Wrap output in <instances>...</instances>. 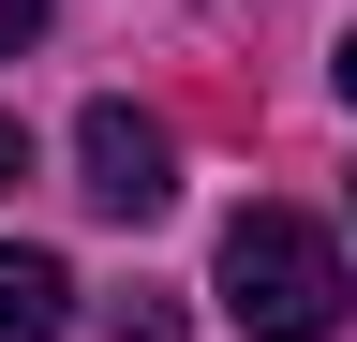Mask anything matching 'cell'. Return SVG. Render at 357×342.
Instances as JSON below:
<instances>
[{"instance_id": "277c9868", "label": "cell", "mask_w": 357, "mask_h": 342, "mask_svg": "<svg viewBox=\"0 0 357 342\" xmlns=\"http://www.w3.org/2000/svg\"><path fill=\"white\" fill-rule=\"evenodd\" d=\"M30 179V134H15V104H0V194H15Z\"/></svg>"}, {"instance_id": "6da1fadb", "label": "cell", "mask_w": 357, "mask_h": 342, "mask_svg": "<svg viewBox=\"0 0 357 342\" xmlns=\"http://www.w3.org/2000/svg\"><path fill=\"white\" fill-rule=\"evenodd\" d=\"M342 238L312 224V208H238L223 224V313H238L253 342H328L342 327Z\"/></svg>"}, {"instance_id": "5b68a950", "label": "cell", "mask_w": 357, "mask_h": 342, "mask_svg": "<svg viewBox=\"0 0 357 342\" xmlns=\"http://www.w3.org/2000/svg\"><path fill=\"white\" fill-rule=\"evenodd\" d=\"M30 30H45V0H0V60H15V45H30Z\"/></svg>"}, {"instance_id": "3957f363", "label": "cell", "mask_w": 357, "mask_h": 342, "mask_svg": "<svg viewBox=\"0 0 357 342\" xmlns=\"http://www.w3.org/2000/svg\"><path fill=\"white\" fill-rule=\"evenodd\" d=\"M60 313H75V268H60V253H0V342H60Z\"/></svg>"}, {"instance_id": "8992f818", "label": "cell", "mask_w": 357, "mask_h": 342, "mask_svg": "<svg viewBox=\"0 0 357 342\" xmlns=\"http://www.w3.org/2000/svg\"><path fill=\"white\" fill-rule=\"evenodd\" d=\"M342 104H357V30H342Z\"/></svg>"}, {"instance_id": "7a4b0ae2", "label": "cell", "mask_w": 357, "mask_h": 342, "mask_svg": "<svg viewBox=\"0 0 357 342\" xmlns=\"http://www.w3.org/2000/svg\"><path fill=\"white\" fill-rule=\"evenodd\" d=\"M75 194L105 208V224H164L178 208V134L134 119V104H89L75 119Z\"/></svg>"}]
</instances>
